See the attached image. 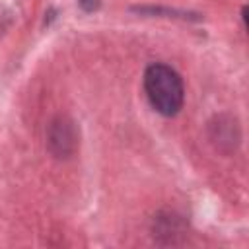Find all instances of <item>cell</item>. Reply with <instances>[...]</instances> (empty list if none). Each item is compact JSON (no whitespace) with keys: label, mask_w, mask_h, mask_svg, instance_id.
<instances>
[{"label":"cell","mask_w":249,"mask_h":249,"mask_svg":"<svg viewBox=\"0 0 249 249\" xmlns=\"http://www.w3.org/2000/svg\"><path fill=\"white\" fill-rule=\"evenodd\" d=\"M144 89L152 107L165 117L177 115L183 107V82L167 64H152L146 68Z\"/></svg>","instance_id":"1"},{"label":"cell","mask_w":249,"mask_h":249,"mask_svg":"<svg viewBox=\"0 0 249 249\" xmlns=\"http://www.w3.org/2000/svg\"><path fill=\"white\" fill-rule=\"evenodd\" d=\"M80 4H82V8L88 10V12H91V10L97 8V0H80Z\"/></svg>","instance_id":"2"}]
</instances>
